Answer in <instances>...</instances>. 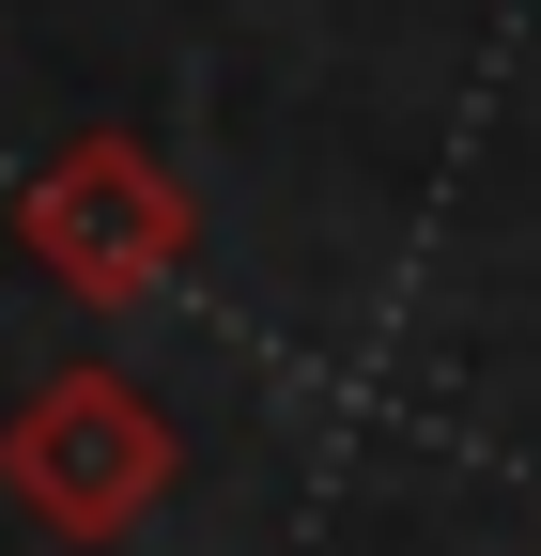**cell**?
<instances>
[{
    "label": "cell",
    "instance_id": "1",
    "mask_svg": "<svg viewBox=\"0 0 541 556\" xmlns=\"http://www.w3.org/2000/svg\"><path fill=\"white\" fill-rule=\"evenodd\" d=\"M0 495L47 526V556H109V541H140L186 495V433H171V402L140 371L62 356L16 417H0Z\"/></svg>",
    "mask_w": 541,
    "mask_h": 556
},
{
    "label": "cell",
    "instance_id": "2",
    "mask_svg": "<svg viewBox=\"0 0 541 556\" xmlns=\"http://www.w3.org/2000/svg\"><path fill=\"white\" fill-rule=\"evenodd\" d=\"M16 248L47 263V294H78V309H155L201 263V201L124 124H78V139H47L16 170Z\"/></svg>",
    "mask_w": 541,
    "mask_h": 556
}]
</instances>
